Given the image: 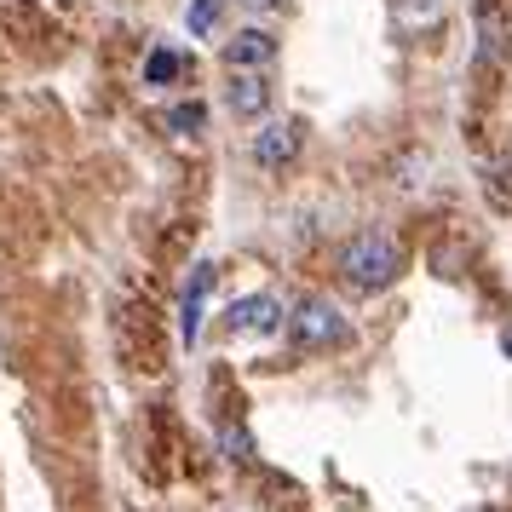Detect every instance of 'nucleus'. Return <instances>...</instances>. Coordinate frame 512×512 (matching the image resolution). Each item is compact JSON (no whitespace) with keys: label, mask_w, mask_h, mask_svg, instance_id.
Returning <instances> with one entry per match:
<instances>
[{"label":"nucleus","mask_w":512,"mask_h":512,"mask_svg":"<svg viewBox=\"0 0 512 512\" xmlns=\"http://www.w3.org/2000/svg\"><path fill=\"white\" fill-rule=\"evenodd\" d=\"M501 351H507V357H512V328H507V334H501Z\"/></svg>","instance_id":"nucleus-13"},{"label":"nucleus","mask_w":512,"mask_h":512,"mask_svg":"<svg viewBox=\"0 0 512 512\" xmlns=\"http://www.w3.org/2000/svg\"><path fill=\"white\" fill-rule=\"evenodd\" d=\"M219 18H225V0H190V12H185L190 35H213Z\"/></svg>","instance_id":"nucleus-11"},{"label":"nucleus","mask_w":512,"mask_h":512,"mask_svg":"<svg viewBox=\"0 0 512 512\" xmlns=\"http://www.w3.org/2000/svg\"><path fill=\"white\" fill-rule=\"evenodd\" d=\"M208 288H213V265H196L185 282V305H179V340L196 346L202 340V311H208Z\"/></svg>","instance_id":"nucleus-6"},{"label":"nucleus","mask_w":512,"mask_h":512,"mask_svg":"<svg viewBox=\"0 0 512 512\" xmlns=\"http://www.w3.org/2000/svg\"><path fill=\"white\" fill-rule=\"evenodd\" d=\"M225 104H231L236 121H259L265 116V110H271V81H265V70H231Z\"/></svg>","instance_id":"nucleus-3"},{"label":"nucleus","mask_w":512,"mask_h":512,"mask_svg":"<svg viewBox=\"0 0 512 512\" xmlns=\"http://www.w3.org/2000/svg\"><path fill=\"white\" fill-rule=\"evenodd\" d=\"M346 317H340V305L323 300V294H305L294 311H288V340L300 351H328V346H346Z\"/></svg>","instance_id":"nucleus-2"},{"label":"nucleus","mask_w":512,"mask_h":512,"mask_svg":"<svg viewBox=\"0 0 512 512\" xmlns=\"http://www.w3.org/2000/svg\"><path fill=\"white\" fill-rule=\"evenodd\" d=\"M277 41L265 29H236V41H225V70H271Z\"/></svg>","instance_id":"nucleus-7"},{"label":"nucleus","mask_w":512,"mask_h":512,"mask_svg":"<svg viewBox=\"0 0 512 512\" xmlns=\"http://www.w3.org/2000/svg\"><path fill=\"white\" fill-rule=\"evenodd\" d=\"M397 271H403V242H397L392 231H380V225L357 231L346 248H340V277H346L357 294H374V288L397 282Z\"/></svg>","instance_id":"nucleus-1"},{"label":"nucleus","mask_w":512,"mask_h":512,"mask_svg":"<svg viewBox=\"0 0 512 512\" xmlns=\"http://www.w3.org/2000/svg\"><path fill=\"white\" fill-rule=\"evenodd\" d=\"M219 449H225V461H254V438H248V426H225L219 432Z\"/></svg>","instance_id":"nucleus-12"},{"label":"nucleus","mask_w":512,"mask_h":512,"mask_svg":"<svg viewBox=\"0 0 512 512\" xmlns=\"http://www.w3.org/2000/svg\"><path fill=\"white\" fill-rule=\"evenodd\" d=\"M225 328H231V334H277L282 305L271 300V294H242V300H231V311H225Z\"/></svg>","instance_id":"nucleus-4"},{"label":"nucleus","mask_w":512,"mask_h":512,"mask_svg":"<svg viewBox=\"0 0 512 512\" xmlns=\"http://www.w3.org/2000/svg\"><path fill=\"white\" fill-rule=\"evenodd\" d=\"M392 12H397V24L403 29H438L443 0H392Z\"/></svg>","instance_id":"nucleus-8"},{"label":"nucleus","mask_w":512,"mask_h":512,"mask_svg":"<svg viewBox=\"0 0 512 512\" xmlns=\"http://www.w3.org/2000/svg\"><path fill=\"white\" fill-rule=\"evenodd\" d=\"M300 156V121H271V127H259L254 133V162L265 173H277Z\"/></svg>","instance_id":"nucleus-5"},{"label":"nucleus","mask_w":512,"mask_h":512,"mask_svg":"<svg viewBox=\"0 0 512 512\" xmlns=\"http://www.w3.org/2000/svg\"><path fill=\"white\" fill-rule=\"evenodd\" d=\"M248 6H259V12H265V6H282V0H248Z\"/></svg>","instance_id":"nucleus-14"},{"label":"nucleus","mask_w":512,"mask_h":512,"mask_svg":"<svg viewBox=\"0 0 512 512\" xmlns=\"http://www.w3.org/2000/svg\"><path fill=\"white\" fill-rule=\"evenodd\" d=\"M179 70H185V58L173 47H156L144 58V87H167V81H179Z\"/></svg>","instance_id":"nucleus-9"},{"label":"nucleus","mask_w":512,"mask_h":512,"mask_svg":"<svg viewBox=\"0 0 512 512\" xmlns=\"http://www.w3.org/2000/svg\"><path fill=\"white\" fill-rule=\"evenodd\" d=\"M202 127H208V110H202L196 98H190V104H173V110H167V133H179V139H196Z\"/></svg>","instance_id":"nucleus-10"}]
</instances>
